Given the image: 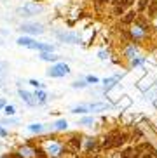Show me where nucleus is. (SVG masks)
Listing matches in <instances>:
<instances>
[{
    "mask_svg": "<svg viewBox=\"0 0 157 158\" xmlns=\"http://www.w3.org/2000/svg\"><path fill=\"white\" fill-rule=\"evenodd\" d=\"M58 38L63 40V42H68V44H77L78 42L77 35H74V33H58Z\"/></svg>",
    "mask_w": 157,
    "mask_h": 158,
    "instance_id": "3",
    "label": "nucleus"
},
{
    "mask_svg": "<svg viewBox=\"0 0 157 158\" xmlns=\"http://www.w3.org/2000/svg\"><path fill=\"white\" fill-rule=\"evenodd\" d=\"M72 111H74V113H86V111H87V108H86V106H78V108H74Z\"/></svg>",
    "mask_w": 157,
    "mask_h": 158,
    "instance_id": "18",
    "label": "nucleus"
},
{
    "mask_svg": "<svg viewBox=\"0 0 157 158\" xmlns=\"http://www.w3.org/2000/svg\"><path fill=\"white\" fill-rule=\"evenodd\" d=\"M74 87H86V82H75Z\"/></svg>",
    "mask_w": 157,
    "mask_h": 158,
    "instance_id": "25",
    "label": "nucleus"
},
{
    "mask_svg": "<svg viewBox=\"0 0 157 158\" xmlns=\"http://www.w3.org/2000/svg\"><path fill=\"white\" fill-rule=\"evenodd\" d=\"M87 82H92V84H96L98 78H96V77H87Z\"/></svg>",
    "mask_w": 157,
    "mask_h": 158,
    "instance_id": "26",
    "label": "nucleus"
},
{
    "mask_svg": "<svg viewBox=\"0 0 157 158\" xmlns=\"http://www.w3.org/2000/svg\"><path fill=\"white\" fill-rule=\"evenodd\" d=\"M148 12H150V16H155V4H150V7H148Z\"/></svg>",
    "mask_w": 157,
    "mask_h": 158,
    "instance_id": "19",
    "label": "nucleus"
},
{
    "mask_svg": "<svg viewBox=\"0 0 157 158\" xmlns=\"http://www.w3.org/2000/svg\"><path fill=\"white\" fill-rule=\"evenodd\" d=\"M56 129H58V130L66 129V120H58V122H56Z\"/></svg>",
    "mask_w": 157,
    "mask_h": 158,
    "instance_id": "12",
    "label": "nucleus"
},
{
    "mask_svg": "<svg viewBox=\"0 0 157 158\" xmlns=\"http://www.w3.org/2000/svg\"><path fill=\"white\" fill-rule=\"evenodd\" d=\"M19 96H21V98H23L25 101H26L28 104H30V106H32V104H35V102L32 101V96H30V94H28L26 90H19Z\"/></svg>",
    "mask_w": 157,
    "mask_h": 158,
    "instance_id": "7",
    "label": "nucleus"
},
{
    "mask_svg": "<svg viewBox=\"0 0 157 158\" xmlns=\"http://www.w3.org/2000/svg\"><path fill=\"white\" fill-rule=\"evenodd\" d=\"M134 19H136V14H134V10H131V12H128V14L124 16V23L129 24V23H133Z\"/></svg>",
    "mask_w": 157,
    "mask_h": 158,
    "instance_id": "9",
    "label": "nucleus"
},
{
    "mask_svg": "<svg viewBox=\"0 0 157 158\" xmlns=\"http://www.w3.org/2000/svg\"><path fill=\"white\" fill-rule=\"evenodd\" d=\"M131 156H133V149L128 148V149L124 151V153H122V156H120V158H131Z\"/></svg>",
    "mask_w": 157,
    "mask_h": 158,
    "instance_id": "15",
    "label": "nucleus"
},
{
    "mask_svg": "<svg viewBox=\"0 0 157 158\" xmlns=\"http://www.w3.org/2000/svg\"><path fill=\"white\" fill-rule=\"evenodd\" d=\"M131 158H141V156H140V153H134V155H133V156H131Z\"/></svg>",
    "mask_w": 157,
    "mask_h": 158,
    "instance_id": "29",
    "label": "nucleus"
},
{
    "mask_svg": "<svg viewBox=\"0 0 157 158\" xmlns=\"http://www.w3.org/2000/svg\"><path fill=\"white\" fill-rule=\"evenodd\" d=\"M115 14H124V7H122V4H115Z\"/></svg>",
    "mask_w": 157,
    "mask_h": 158,
    "instance_id": "17",
    "label": "nucleus"
},
{
    "mask_svg": "<svg viewBox=\"0 0 157 158\" xmlns=\"http://www.w3.org/2000/svg\"><path fill=\"white\" fill-rule=\"evenodd\" d=\"M18 44L19 45H23V47H30V49H32V45L35 42H33L32 38H28V37H21V38H18Z\"/></svg>",
    "mask_w": 157,
    "mask_h": 158,
    "instance_id": "5",
    "label": "nucleus"
},
{
    "mask_svg": "<svg viewBox=\"0 0 157 158\" xmlns=\"http://www.w3.org/2000/svg\"><path fill=\"white\" fill-rule=\"evenodd\" d=\"M40 57L44 61H56V59H58V56H54V54H51V52H42Z\"/></svg>",
    "mask_w": 157,
    "mask_h": 158,
    "instance_id": "8",
    "label": "nucleus"
},
{
    "mask_svg": "<svg viewBox=\"0 0 157 158\" xmlns=\"http://www.w3.org/2000/svg\"><path fill=\"white\" fill-rule=\"evenodd\" d=\"M138 7H140V10H145V9L148 7V0H140V5H138Z\"/></svg>",
    "mask_w": 157,
    "mask_h": 158,
    "instance_id": "16",
    "label": "nucleus"
},
{
    "mask_svg": "<svg viewBox=\"0 0 157 158\" xmlns=\"http://www.w3.org/2000/svg\"><path fill=\"white\" fill-rule=\"evenodd\" d=\"M141 158H152V155H145V156H141Z\"/></svg>",
    "mask_w": 157,
    "mask_h": 158,
    "instance_id": "31",
    "label": "nucleus"
},
{
    "mask_svg": "<svg viewBox=\"0 0 157 158\" xmlns=\"http://www.w3.org/2000/svg\"><path fill=\"white\" fill-rule=\"evenodd\" d=\"M4 106H5V102H4V101H0V108H4Z\"/></svg>",
    "mask_w": 157,
    "mask_h": 158,
    "instance_id": "30",
    "label": "nucleus"
},
{
    "mask_svg": "<svg viewBox=\"0 0 157 158\" xmlns=\"http://www.w3.org/2000/svg\"><path fill=\"white\" fill-rule=\"evenodd\" d=\"M134 0H122V7H129V5H133Z\"/></svg>",
    "mask_w": 157,
    "mask_h": 158,
    "instance_id": "22",
    "label": "nucleus"
},
{
    "mask_svg": "<svg viewBox=\"0 0 157 158\" xmlns=\"http://www.w3.org/2000/svg\"><path fill=\"white\" fill-rule=\"evenodd\" d=\"M14 111H16L14 106H5V113H7V115H14Z\"/></svg>",
    "mask_w": 157,
    "mask_h": 158,
    "instance_id": "20",
    "label": "nucleus"
},
{
    "mask_svg": "<svg viewBox=\"0 0 157 158\" xmlns=\"http://www.w3.org/2000/svg\"><path fill=\"white\" fill-rule=\"evenodd\" d=\"M21 31L30 33V35H38V33L44 31V28L40 24H21Z\"/></svg>",
    "mask_w": 157,
    "mask_h": 158,
    "instance_id": "2",
    "label": "nucleus"
},
{
    "mask_svg": "<svg viewBox=\"0 0 157 158\" xmlns=\"http://www.w3.org/2000/svg\"><path fill=\"white\" fill-rule=\"evenodd\" d=\"M35 98H37L40 102H46L47 96H46V92H44V90H37V92H35Z\"/></svg>",
    "mask_w": 157,
    "mask_h": 158,
    "instance_id": "11",
    "label": "nucleus"
},
{
    "mask_svg": "<svg viewBox=\"0 0 157 158\" xmlns=\"http://www.w3.org/2000/svg\"><path fill=\"white\" fill-rule=\"evenodd\" d=\"M11 158H25V156H21V155H18V153H14Z\"/></svg>",
    "mask_w": 157,
    "mask_h": 158,
    "instance_id": "27",
    "label": "nucleus"
},
{
    "mask_svg": "<svg viewBox=\"0 0 157 158\" xmlns=\"http://www.w3.org/2000/svg\"><path fill=\"white\" fill-rule=\"evenodd\" d=\"M35 156H37V158H47L44 149H35Z\"/></svg>",
    "mask_w": 157,
    "mask_h": 158,
    "instance_id": "14",
    "label": "nucleus"
},
{
    "mask_svg": "<svg viewBox=\"0 0 157 158\" xmlns=\"http://www.w3.org/2000/svg\"><path fill=\"white\" fill-rule=\"evenodd\" d=\"M98 2V5H101V4H105V2H108V0H96Z\"/></svg>",
    "mask_w": 157,
    "mask_h": 158,
    "instance_id": "28",
    "label": "nucleus"
},
{
    "mask_svg": "<svg viewBox=\"0 0 157 158\" xmlns=\"http://www.w3.org/2000/svg\"><path fill=\"white\" fill-rule=\"evenodd\" d=\"M112 2H114V4H119V0H112Z\"/></svg>",
    "mask_w": 157,
    "mask_h": 158,
    "instance_id": "32",
    "label": "nucleus"
},
{
    "mask_svg": "<svg viewBox=\"0 0 157 158\" xmlns=\"http://www.w3.org/2000/svg\"><path fill=\"white\" fill-rule=\"evenodd\" d=\"M103 108H106L105 104H91V110H103Z\"/></svg>",
    "mask_w": 157,
    "mask_h": 158,
    "instance_id": "21",
    "label": "nucleus"
},
{
    "mask_svg": "<svg viewBox=\"0 0 157 158\" xmlns=\"http://www.w3.org/2000/svg\"><path fill=\"white\" fill-rule=\"evenodd\" d=\"M30 84H32L33 87H40V85H42L40 82H37V80H30Z\"/></svg>",
    "mask_w": 157,
    "mask_h": 158,
    "instance_id": "24",
    "label": "nucleus"
},
{
    "mask_svg": "<svg viewBox=\"0 0 157 158\" xmlns=\"http://www.w3.org/2000/svg\"><path fill=\"white\" fill-rule=\"evenodd\" d=\"M42 129H44V127H42L40 123H33V125H30V130H32V132H40Z\"/></svg>",
    "mask_w": 157,
    "mask_h": 158,
    "instance_id": "13",
    "label": "nucleus"
},
{
    "mask_svg": "<svg viewBox=\"0 0 157 158\" xmlns=\"http://www.w3.org/2000/svg\"><path fill=\"white\" fill-rule=\"evenodd\" d=\"M70 146H72L74 151H77L78 146H80V139H78V137H72V139H70Z\"/></svg>",
    "mask_w": 157,
    "mask_h": 158,
    "instance_id": "10",
    "label": "nucleus"
},
{
    "mask_svg": "<svg viewBox=\"0 0 157 158\" xmlns=\"http://www.w3.org/2000/svg\"><path fill=\"white\" fill-rule=\"evenodd\" d=\"M68 73H70V68L65 64V63L52 66L51 70L47 71V75H49V77H54V78H58V77H65V75H68Z\"/></svg>",
    "mask_w": 157,
    "mask_h": 158,
    "instance_id": "1",
    "label": "nucleus"
},
{
    "mask_svg": "<svg viewBox=\"0 0 157 158\" xmlns=\"http://www.w3.org/2000/svg\"><path fill=\"white\" fill-rule=\"evenodd\" d=\"M115 132H112L110 135H106L105 141H103V148H114V141H115Z\"/></svg>",
    "mask_w": 157,
    "mask_h": 158,
    "instance_id": "4",
    "label": "nucleus"
},
{
    "mask_svg": "<svg viewBox=\"0 0 157 158\" xmlns=\"http://www.w3.org/2000/svg\"><path fill=\"white\" fill-rule=\"evenodd\" d=\"M87 123H92V120H91V118H84V120L80 122V125H87Z\"/></svg>",
    "mask_w": 157,
    "mask_h": 158,
    "instance_id": "23",
    "label": "nucleus"
},
{
    "mask_svg": "<svg viewBox=\"0 0 157 158\" xmlns=\"http://www.w3.org/2000/svg\"><path fill=\"white\" fill-rule=\"evenodd\" d=\"M25 12L37 14V12H40V7H38V5H25Z\"/></svg>",
    "mask_w": 157,
    "mask_h": 158,
    "instance_id": "6",
    "label": "nucleus"
}]
</instances>
